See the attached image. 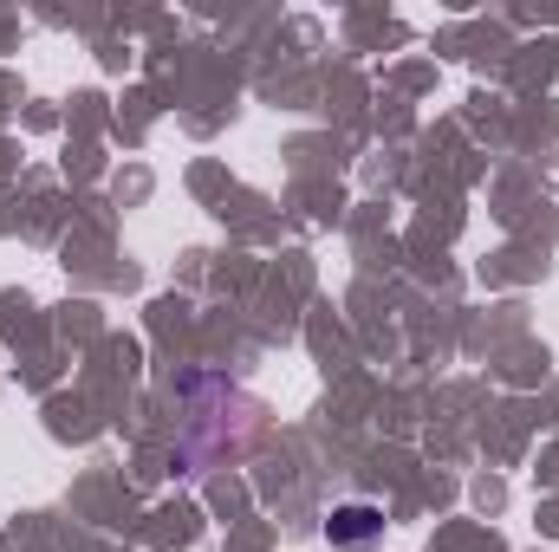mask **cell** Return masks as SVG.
Wrapping results in <instances>:
<instances>
[{"label": "cell", "mask_w": 559, "mask_h": 552, "mask_svg": "<svg viewBox=\"0 0 559 552\" xmlns=\"http://www.w3.org/2000/svg\"><path fill=\"white\" fill-rule=\"evenodd\" d=\"M325 540L338 552H371L384 540V514L378 507H365V501H352V507H332V520H325Z\"/></svg>", "instance_id": "6da1fadb"}]
</instances>
